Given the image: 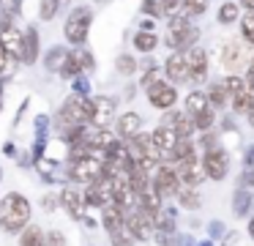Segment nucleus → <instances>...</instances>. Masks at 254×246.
Here are the masks:
<instances>
[{
  "instance_id": "obj_1",
  "label": "nucleus",
  "mask_w": 254,
  "mask_h": 246,
  "mask_svg": "<svg viewBox=\"0 0 254 246\" xmlns=\"http://www.w3.org/2000/svg\"><path fill=\"white\" fill-rule=\"evenodd\" d=\"M30 219V202L22 194H8L0 202V227L6 233H17Z\"/></svg>"
},
{
  "instance_id": "obj_2",
  "label": "nucleus",
  "mask_w": 254,
  "mask_h": 246,
  "mask_svg": "<svg viewBox=\"0 0 254 246\" xmlns=\"http://www.w3.org/2000/svg\"><path fill=\"white\" fill-rule=\"evenodd\" d=\"M104 175V156L99 153H88V156H79L71 167V180H79V183H90V180L101 178Z\"/></svg>"
},
{
  "instance_id": "obj_3",
  "label": "nucleus",
  "mask_w": 254,
  "mask_h": 246,
  "mask_svg": "<svg viewBox=\"0 0 254 246\" xmlns=\"http://www.w3.org/2000/svg\"><path fill=\"white\" fill-rule=\"evenodd\" d=\"M85 112H88V120L96 129H107L115 120V104L104 96H96L90 101H85Z\"/></svg>"
},
{
  "instance_id": "obj_4",
  "label": "nucleus",
  "mask_w": 254,
  "mask_h": 246,
  "mask_svg": "<svg viewBox=\"0 0 254 246\" xmlns=\"http://www.w3.org/2000/svg\"><path fill=\"white\" fill-rule=\"evenodd\" d=\"M88 27H90V8L79 5V8H74L71 14H68L63 33H66V38L71 44H82L85 38H88Z\"/></svg>"
},
{
  "instance_id": "obj_5",
  "label": "nucleus",
  "mask_w": 254,
  "mask_h": 246,
  "mask_svg": "<svg viewBox=\"0 0 254 246\" xmlns=\"http://www.w3.org/2000/svg\"><path fill=\"white\" fill-rule=\"evenodd\" d=\"M123 227H126L134 238H150V235H153V230H156V213L145 211V208L139 205V211L126 213Z\"/></svg>"
},
{
  "instance_id": "obj_6",
  "label": "nucleus",
  "mask_w": 254,
  "mask_h": 246,
  "mask_svg": "<svg viewBox=\"0 0 254 246\" xmlns=\"http://www.w3.org/2000/svg\"><path fill=\"white\" fill-rule=\"evenodd\" d=\"M85 205H107L112 202V178L110 175H101V178L90 180L88 189L82 191Z\"/></svg>"
},
{
  "instance_id": "obj_7",
  "label": "nucleus",
  "mask_w": 254,
  "mask_h": 246,
  "mask_svg": "<svg viewBox=\"0 0 254 246\" xmlns=\"http://www.w3.org/2000/svg\"><path fill=\"white\" fill-rule=\"evenodd\" d=\"M156 175H153V189L159 191L161 197H170L178 191V186H181V180H178V172L175 167H170V164H156Z\"/></svg>"
},
{
  "instance_id": "obj_8",
  "label": "nucleus",
  "mask_w": 254,
  "mask_h": 246,
  "mask_svg": "<svg viewBox=\"0 0 254 246\" xmlns=\"http://www.w3.org/2000/svg\"><path fill=\"white\" fill-rule=\"evenodd\" d=\"M178 180H183L186 186H199L205 180V169H202V162L197 156H189V159H178Z\"/></svg>"
},
{
  "instance_id": "obj_9",
  "label": "nucleus",
  "mask_w": 254,
  "mask_h": 246,
  "mask_svg": "<svg viewBox=\"0 0 254 246\" xmlns=\"http://www.w3.org/2000/svg\"><path fill=\"white\" fill-rule=\"evenodd\" d=\"M148 101L156 109H172V104L178 101V93L170 82H150L148 85Z\"/></svg>"
},
{
  "instance_id": "obj_10",
  "label": "nucleus",
  "mask_w": 254,
  "mask_h": 246,
  "mask_svg": "<svg viewBox=\"0 0 254 246\" xmlns=\"http://www.w3.org/2000/svg\"><path fill=\"white\" fill-rule=\"evenodd\" d=\"M227 167H230V159H227L224 151L219 148H210L202 159V169H205V178H213V180H221L227 175Z\"/></svg>"
},
{
  "instance_id": "obj_11",
  "label": "nucleus",
  "mask_w": 254,
  "mask_h": 246,
  "mask_svg": "<svg viewBox=\"0 0 254 246\" xmlns=\"http://www.w3.org/2000/svg\"><path fill=\"white\" fill-rule=\"evenodd\" d=\"M61 120L66 126H82L88 120V112H85V98L82 96H68L66 104L61 109Z\"/></svg>"
},
{
  "instance_id": "obj_12",
  "label": "nucleus",
  "mask_w": 254,
  "mask_h": 246,
  "mask_svg": "<svg viewBox=\"0 0 254 246\" xmlns=\"http://www.w3.org/2000/svg\"><path fill=\"white\" fill-rule=\"evenodd\" d=\"M186 63H189V80L205 82V77H208V52L199 47H191V52H186Z\"/></svg>"
},
{
  "instance_id": "obj_13",
  "label": "nucleus",
  "mask_w": 254,
  "mask_h": 246,
  "mask_svg": "<svg viewBox=\"0 0 254 246\" xmlns=\"http://www.w3.org/2000/svg\"><path fill=\"white\" fill-rule=\"evenodd\" d=\"M197 38H199V30H197V27H191V25H186V27H181V30H170L167 44H170L172 49H181V52H183L186 47H194Z\"/></svg>"
},
{
  "instance_id": "obj_14",
  "label": "nucleus",
  "mask_w": 254,
  "mask_h": 246,
  "mask_svg": "<svg viewBox=\"0 0 254 246\" xmlns=\"http://www.w3.org/2000/svg\"><path fill=\"white\" fill-rule=\"evenodd\" d=\"M82 142H85V148H90V153H93V151H104V153H107L118 140H115V134H112V131H107V129H96L93 134H88Z\"/></svg>"
},
{
  "instance_id": "obj_15",
  "label": "nucleus",
  "mask_w": 254,
  "mask_h": 246,
  "mask_svg": "<svg viewBox=\"0 0 254 246\" xmlns=\"http://www.w3.org/2000/svg\"><path fill=\"white\" fill-rule=\"evenodd\" d=\"M36 55H39V36H36L33 27H28V33H22V47H19V55L17 60H22V63H33Z\"/></svg>"
},
{
  "instance_id": "obj_16",
  "label": "nucleus",
  "mask_w": 254,
  "mask_h": 246,
  "mask_svg": "<svg viewBox=\"0 0 254 246\" xmlns=\"http://www.w3.org/2000/svg\"><path fill=\"white\" fill-rule=\"evenodd\" d=\"M167 77L172 82H186L189 80V63H186V55L175 52L170 60H167Z\"/></svg>"
},
{
  "instance_id": "obj_17",
  "label": "nucleus",
  "mask_w": 254,
  "mask_h": 246,
  "mask_svg": "<svg viewBox=\"0 0 254 246\" xmlns=\"http://www.w3.org/2000/svg\"><path fill=\"white\" fill-rule=\"evenodd\" d=\"M0 44L6 47L8 55H14V58H17V55H19V47H22V30H17L14 25L0 27Z\"/></svg>"
},
{
  "instance_id": "obj_18",
  "label": "nucleus",
  "mask_w": 254,
  "mask_h": 246,
  "mask_svg": "<svg viewBox=\"0 0 254 246\" xmlns=\"http://www.w3.org/2000/svg\"><path fill=\"white\" fill-rule=\"evenodd\" d=\"M161 126H167V129H172L178 137H189L194 131V123H191V118L189 115H183V112H170L167 115V120Z\"/></svg>"
},
{
  "instance_id": "obj_19",
  "label": "nucleus",
  "mask_w": 254,
  "mask_h": 246,
  "mask_svg": "<svg viewBox=\"0 0 254 246\" xmlns=\"http://www.w3.org/2000/svg\"><path fill=\"white\" fill-rule=\"evenodd\" d=\"M61 202H63V208H66V211L71 213L74 219H82V213H85L82 191H77V189H66V191L61 194Z\"/></svg>"
},
{
  "instance_id": "obj_20",
  "label": "nucleus",
  "mask_w": 254,
  "mask_h": 246,
  "mask_svg": "<svg viewBox=\"0 0 254 246\" xmlns=\"http://www.w3.org/2000/svg\"><path fill=\"white\" fill-rule=\"evenodd\" d=\"M150 142H153L161 153H167V156H170V151L175 148V142H178V134L172 129H167V126H159V129L153 131V137H150Z\"/></svg>"
},
{
  "instance_id": "obj_21",
  "label": "nucleus",
  "mask_w": 254,
  "mask_h": 246,
  "mask_svg": "<svg viewBox=\"0 0 254 246\" xmlns=\"http://www.w3.org/2000/svg\"><path fill=\"white\" fill-rule=\"evenodd\" d=\"M123 219H126V208L118 205V202H107L104 205V227H107V233L123 227Z\"/></svg>"
},
{
  "instance_id": "obj_22",
  "label": "nucleus",
  "mask_w": 254,
  "mask_h": 246,
  "mask_svg": "<svg viewBox=\"0 0 254 246\" xmlns=\"http://www.w3.org/2000/svg\"><path fill=\"white\" fill-rule=\"evenodd\" d=\"M139 123H142V118H139L137 112H126L118 118V134L121 137H131L139 131Z\"/></svg>"
},
{
  "instance_id": "obj_23",
  "label": "nucleus",
  "mask_w": 254,
  "mask_h": 246,
  "mask_svg": "<svg viewBox=\"0 0 254 246\" xmlns=\"http://www.w3.org/2000/svg\"><path fill=\"white\" fill-rule=\"evenodd\" d=\"M17 14H19V0H0V27L11 25Z\"/></svg>"
},
{
  "instance_id": "obj_24",
  "label": "nucleus",
  "mask_w": 254,
  "mask_h": 246,
  "mask_svg": "<svg viewBox=\"0 0 254 246\" xmlns=\"http://www.w3.org/2000/svg\"><path fill=\"white\" fill-rule=\"evenodd\" d=\"M172 159H189V156H197V148H194V142L189 140V137H178L175 148L170 151Z\"/></svg>"
},
{
  "instance_id": "obj_25",
  "label": "nucleus",
  "mask_w": 254,
  "mask_h": 246,
  "mask_svg": "<svg viewBox=\"0 0 254 246\" xmlns=\"http://www.w3.org/2000/svg\"><path fill=\"white\" fill-rule=\"evenodd\" d=\"M175 194H178V200H181V205L189 208V211H194V208L202 205V200H199V194L194 191V186H186V189H181V186H178Z\"/></svg>"
},
{
  "instance_id": "obj_26",
  "label": "nucleus",
  "mask_w": 254,
  "mask_h": 246,
  "mask_svg": "<svg viewBox=\"0 0 254 246\" xmlns=\"http://www.w3.org/2000/svg\"><path fill=\"white\" fill-rule=\"evenodd\" d=\"M227 101H230V93H227L224 82H216V85H210V90H208V104H216V107H224Z\"/></svg>"
},
{
  "instance_id": "obj_27",
  "label": "nucleus",
  "mask_w": 254,
  "mask_h": 246,
  "mask_svg": "<svg viewBox=\"0 0 254 246\" xmlns=\"http://www.w3.org/2000/svg\"><path fill=\"white\" fill-rule=\"evenodd\" d=\"M186 109H189L191 115H197V112H202V109H208V96H205V93H199V90L189 93V98H186Z\"/></svg>"
},
{
  "instance_id": "obj_28",
  "label": "nucleus",
  "mask_w": 254,
  "mask_h": 246,
  "mask_svg": "<svg viewBox=\"0 0 254 246\" xmlns=\"http://www.w3.org/2000/svg\"><path fill=\"white\" fill-rule=\"evenodd\" d=\"M156 44H159V38H156L153 33H148V30L137 33V38H134V47H137L139 52H153Z\"/></svg>"
},
{
  "instance_id": "obj_29",
  "label": "nucleus",
  "mask_w": 254,
  "mask_h": 246,
  "mask_svg": "<svg viewBox=\"0 0 254 246\" xmlns=\"http://www.w3.org/2000/svg\"><path fill=\"white\" fill-rule=\"evenodd\" d=\"M19 246H44V233L39 227H28L19 238Z\"/></svg>"
},
{
  "instance_id": "obj_30",
  "label": "nucleus",
  "mask_w": 254,
  "mask_h": 246,
  "mask_svg": "<svg viewBox=\"0 0 254 246\" xmlns=\"http://www.w3.org/2000/svg\"><path fill=\"white\" fill-rule=\"evenodd\" d=\"M58 71H61V77H63V80H71V77H77L82 69H79V63H77V58H74V55H66V58H63V63H61V69H58Z\"/></svg>"
},
{
  "instance_id": "obj_31",
  "label": "nucleus",
  "mask_w": 254,
  "mask_h": 246,
  "mask_svg": "<svg viewBox=\"0 0 254 246\" xmlns=\"http://www.w3.org/2000/svg\"><path fill=\"white\" fill-rule=\"evenodd\" d=\"M238 60H241V49H238L235 44H227V47L221 49V63L230 66V69H235Z\"/></svg>"
},
{
  "instance_id": "obj_32",
  "label": "nucleus",
  "mask_w": 254,
  "mask_h": 246,
  "mask_svg": "<svg viewBox=\"0 0 254 246\" xmlns=\"http://www.w3.org/2000/svg\"><path fill=\"white\" fill-rule=\"evenodd\" d=\"M235 19H238V5L235 3L219 5V22H221V25H232Z\"/></svg>"
},
{
  "instance_id": "obj_33",
  "label": "nucleus",
  "mask_w": 254,
  "mask_h": 246,
  "mask_svg": "<svg viewBox=\"0 0 254 246\" xmlns=\"http://www.w3.org/2000/svg\"><path fill=\"white\" fill-rule=\"evenodd\" d=\"M191 123H194V129H199V131H208L210 129V123H213V112H210V107L208 109H202V112H197L191 118Z\"/></svg>"
},
{
  "instance_id": "obj_34",
  "label": "nucleus",
  "mask_w": 254,
  "mask_h": 246,
  "mask_svg": "<svg viewBox=\"0 0 254 246\" xmlns=\"http://www.w3.org/2000/svg\"><path fill=\"white\" fill-rule=\"evenodd\" d=\"M112 246H131L134 244V235L128 233L126 227H118V230H112Z\"/></svg>"
},
{
  "instance_id": "obj_35",
  "label": "nucleus",
  "mask_w": 254,
  "mask_h": 246,
  "mask_svg": "<svg viewBox=\"0 0 254 246\" xmlns=\"http://www.w3.org/2000/svg\"><path fill=\"white\" fill-rule=\"evenodd\" d=\"M241 30H243V38L249 44H254V11H246V16L241 19Z\"/></svg>"
},
{
  "instance_id": "obj_36",
  "label": "nucleus",
  "mask_w": 254,
  "mask_h": 246,
  "mask_svg": "<svg viewBox=\"0 0 254 246\" xmlns=\"http://www.w3.org/2000/svg\"><path fill=\"white\" fill-rule=\"evenodd\" d=\"M58 5H61V0H41V11H39V16H41L44 22H50L52 16H55Z\"/></svg>"
},
{
  "instance_id": "obj_37",
  "label": "nucleus",
  "mask_w": 254,
  "mask_h": 246,
  "mask_svg": "<svg viewBox=\"0 0 254 246\" xmlns=\"http://www.w3.org/2000/svg\"><path fill=\"white\" fill-rule=\"evenodd\" d=\"M161 3V14L167 16H178L183 11V0H159Z\"/></svg>"
},
{
  "instance_id": "obj_38",
  "label": "nucleus",
  "mask_w": 254,
  "mask_h": 246,
  "mask_svg": "<svg viewBox=\"0 0 254 246\" xmlns=\"http://www.w3.org/2000/svg\"><path fill=\"white\" fill-rule=\"evenodd\" d=\"M118 71H121V74H134V71H137V60H134L131 55H121V58H118Z\"/></svg>"
},
{
  "instance_id": "obj_39",
  "label": "nucleus",
  "mask_w": 254,
  "mask_h": 246,
  "mask_svg": "<svg viewBox=\"0 0 254 246\" xmlns=\"http://www.w3.org/2000/svg\"><path fill=\"white\" fill-rule=\"evenodd\" d=\"M63 58H66V49H61V47H55L50 55H47V69H61V63H63Z\"/></svg>"
},
{
  "instance_id": "obj_40",
  "label": "nucleus",
  "mask_w": 254,
  "mask_h": 246,
  "mask_svg": "<svg viewBox=\"0 0 254 246\" xmlns=\"http://www.w3.org/2000/svg\"><path fill=\"white\" fill-rule=\"evenodd\" d=\"M183 8H186L189 14L199 16V14H205V8H208V0H183Z\"/></svg>"
},
{
  "instance_id": "obj_41",
  "label": "nucleus",
  "mask_w": 254,
  "mask_h": 246,
  "mask_svg": "<svg viewBox=\"0 0 254 246\" xmlns=\"http://www.w3.org/2000/svg\"><path fill=\"white\" fill-rule=\"evenodd\" d=\"M14 60H17V58H14V55H8V52H6V47L0 44V74H3V71L8 74V71L14 69Z\"/></svg>"
},
{
  "instance_id": "obj_42",
  "label": "nucleus",
  "mask_w": 254,
  "mask_h": 246,
  "mask_svg": "<svg viewBox=\"0 0 254 246\" xmlns=\"http://www.w3.org/2000/svg\"><path fill=\"white\" fill-rule=\"evenodd\" d=\"M74 58H77L79 69H93V55H90L88 49H82V52H77Z\"/></svg>"
},
{
  "instance_id": "obj_43",
  "label": "nucleus",
  "mask_w": 254,
  "mask_h": 246,
  "mask_svg": "<svg viewBox=\"0 0 254 246\" xmlns=\"http://www.w3.org/2000/svg\"><path fill=\"white\" fill-rule=\"evenodd\" d=\"M44 246H66V238H63L58 230H52V233L44 238Z\"/></svg>"
},
{
  "instance_id": "obj_44",
  "label": "nucleus",
  "mask_w": 254,
  "mask_h": 246,
  "mask_svg": "<svg viewBox=\"0 0 254 246\" xmlns=\"http://www.w3.org/2000/svg\"><path fill=\"white\" fill-rule=\"evenodd\" d=\"M142 11H145V14H150V16H159L161 14V3H159V0H145Z\"/></svg>"
},
{
  "instance_id": "obj_45",
  "label": "nucleus",
  "mask_w": 254,
  "mask_h": 246,
  "mask_svg": "<svg viewBox=\"0 0 254 246\" xmlns=\"http://www.w3.org/2000/svg\"><path fill=\"white\" fill-rule=\"evenodd\" d=\"M156 77H159V69H150L148 74L142 77V85H150V82H156Z\"/></svg>"
},
{
  "instance_id": "obj_46",
  "label": "nucleus",
  "mask_w": 254,
  "mask_h": 246,
  "mask_svg": "<svg viewBox=\"0 0 254 246\" xmlns=\"http://www.w3.org/2000/svg\"><path fill=\"white\" fill-rule=\"evenodd\" d=\"M243 5H246V11H254V0H241Z\"/></svg>"
},
{
  "instance_id": "obj_47",
  "label": "nucleus",
  "mask_w": 254,
  "mask_h": 246,
  "mask_svg": "<svg viewBox=\"0 0 254 246\" xmlns=\"http://www.w3.org/2000/svg\"><path fill=\"white\" fill-rule=\"evenodd\" d=\"M252 162H254V148L249 151V156H246V164H252Z\"/></svg>"
},
{
  "instance_id": "obj_48",
  "label": "nucleus",
  "mask_w": 254,
  "mask_h": 246,
  "mask_svg": "<svg viewBox=\"0 0 254 246\" xmlns=\"http://www.w3.org/2000/svg\"><path fill=\"white\" fill-rule=\"evenodd\" d=\"M249 120H252V126H254V104L249 107Z\"/></svg>"
},
{
  "instance_id": "obj_49",
  "label": "nucleus",
  "mask_w": 254,
  "mask_h": 246,
  "mask_svg": "<svg viewBox=\"0 0 254 246\" xmlns=\"http://www.w3.org/2000/svg\"><path fill=\"white\" fill-rule=\"evenodd\" d=\"M249 235H252V238H254V219H252V222H249Z\"/></svg>"
},
{
  "instance_id": "obj_50",
  "label": "nucleus",
  "mask_w": 254,
  "mask_h": 246,
  "mask_svg": "<svg viewBox=\"0 0 254 246\" xmlns=\"http://www.w3.org/2000/svg\"><path fill=\"white\" fill-rule=\"evenodd\" d=\"M249 183H254V172H252V175H249Z\"/></svg>"
}]
</instances>
